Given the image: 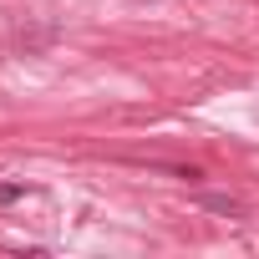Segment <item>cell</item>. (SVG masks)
<instances>
[{"label": "cell", "instance_id": "obj_1", "mask_svg": "<svg viewBox=\"0 0 259 259\" xmlns=\"http://www.w3.org/2000/svg\"><path fill=\"white\" fill-rule=\"evenodd\" d=\"M203 208H213V213H229V219L239 213V203H234V198H224V193H208V198H203Z\"/></svg>", "mask_w": 259, "mask_h": 259}, {"label": "cell", "instance_id": "obj_2", "mask_svg": "<svg viewBox=\"0 0 259 259\" xmlns=\"http://www.w3.org/2000/svg\"><path fill=\"white\" fill-rule=\"evenodd\" d=\"M21 198H26V183H0V208H11Z\"/></svg>", "mask_w": 259, "mask_h": 259}]
</instances>
